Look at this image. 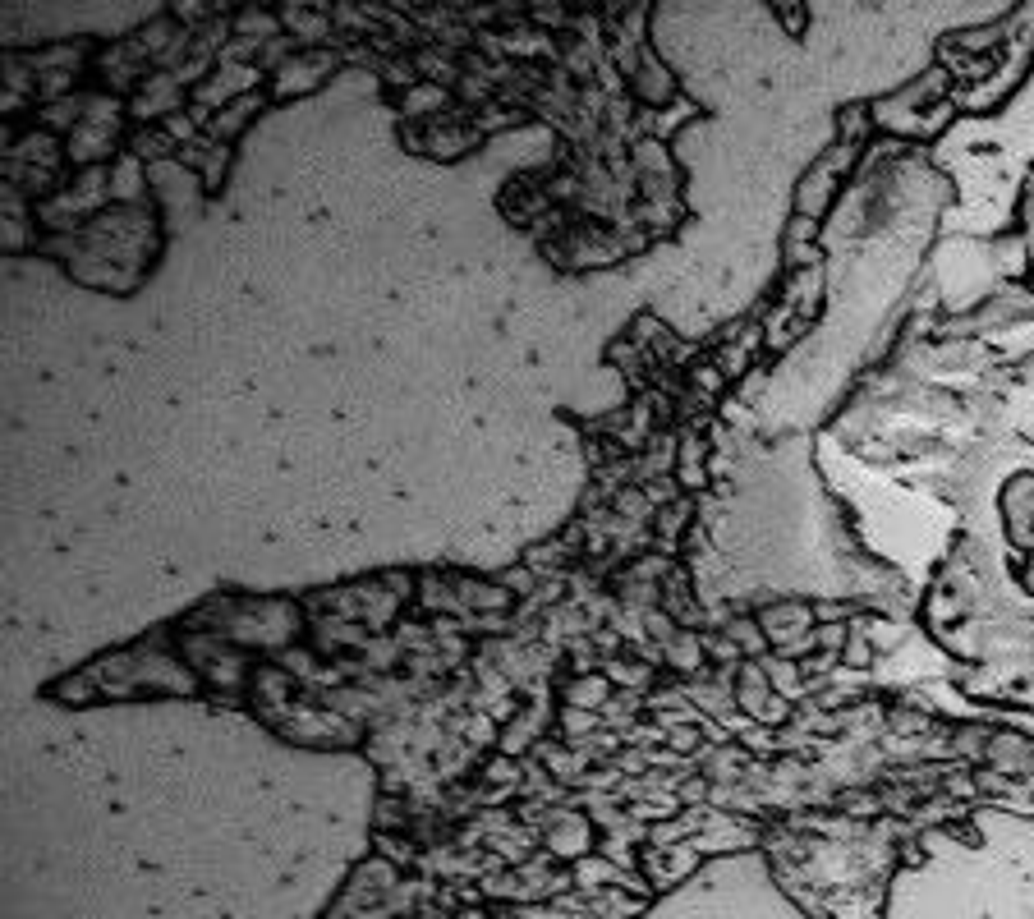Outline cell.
I'll list each match as a JSON object with an SVG mask.
<instances>
[{"label":"cell","mask_w":1034,"mask_h":919,"mask_svg":"<svg viewBox=\"0 0 1034 919\" xmlns=\"http://www.w3.org/2000/svg\"><path fill=\"white\" fill-rule=\"evenodd\" d=\"M1030 226H1034V212H1030Z\"/></svg>","instance_id":"1"}]
</instances>
